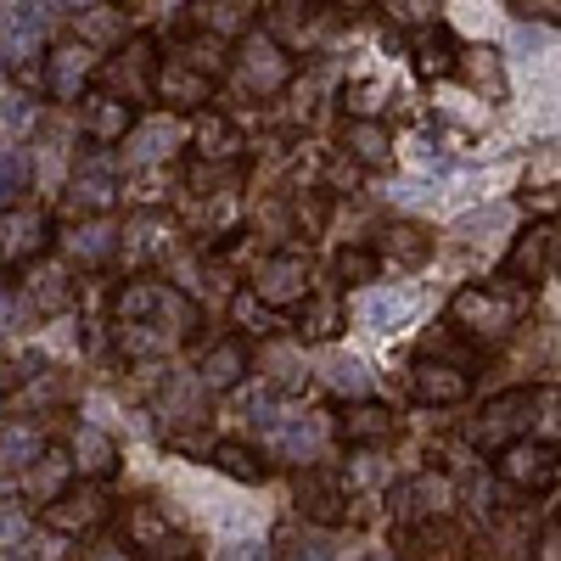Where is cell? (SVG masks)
Masks as SVG:
<instances>
[{"label": "cell", "mask_w": 561, "mask_h": 561, "mask_svg": "<svg viewBox=\"0 0 561 561\" xmlns=\"http://www.w3.org/2000/svg\"><path fill=\"white\" fill-rule=\"evenodd\" d=\"M264 7H270V0H203V7H197V12H203L197 28L219 34L225 45H237V39H248V34L259 28Z\"/></svg>", "instance_id": "cell-30"}, {"label": "cell", "mask_w": 561, "mask_h": 561, "mask_svg": "<svg viewBox=\"0 0 561 561\" xmlns=\"http://www.w3.org/2000/svg\"><path fill=\"white\" fill-rule=\"evenodd\" d=\"M158 39L152 34H129L118 51L102 57V73H96V90H107V96L118 102H152V90H158Z\"/></svg>", "instance_id": "cell-7"}, {"label": "cell", "mask_w": 561, "mask_h": 561, "mask_svg": "<svg viewBox=\"0 0 561 561\" xmlns=\"http://www.w3.org/2000/svg\"><path fill=\"white\" fill-rule=\"evenodd\" d=\"M79 472H73V455H68V444H45L39 455H34V466H23L18 472V489H23V505H51L68 483H73Z\"/></svg>", "instance_id": "cell-24"}, {"label": "cell", "mask_w": 561, "mask_h": 561, "mask_svg": "<svg viewBox=\"0 0 561 561\" xmlns=\"http://www.w3.org/2000/svg\"><path fill=\"white\" fill-rule=\"evenodd\" d=\"M534 438L561 444V388H534Z\"/></svg>", "instance_id": "cell-34"}, {"label": "cell", "mask_w": 561, "mask_h": 561, "mask_svg": "<svg viewBox=\"0 0 561 561\" xmlns=\"http://www.w3.org/2000/svg\"><path fill=\"white\" fill-rule=\"evenodd\" d=\"M556 237H561V225H550V219H539V225H528L517 242H511V253L500 259V280H511V287H523V293H534L539 280L556 270Z\"/></svg>", "instance_id": "cell-13"}, {"label": "cell", "mask_w": 561, "mask_h": 561, "mask_svg": "<svg viewBox=\"0 0 561 561\" xmlns=\"http://www.w3.org/2000/svg\"><path fill=\"white\" fill-rule=\"evenodd\" d=\"M343 325H348V314H343V287L309 293V298L293 309V332H298L304 343H332Z\"/></svg>", "instance_id": "cell-28"}, {"label": "cell", "mask_w": 561, "mask_h": 561, "mask_svg": "<svg viewBox=\"0 0 561 561\" xmlns=\"http://www.w3.org/2000/svg\"><path fill=\"white\" fill-rule=\"evenodd\" d=\"M118 511H124V500H118V489L113 483H90V478H73L51 505H39L34 517H39V528H51V534H62V539H96V534H107L113 523H118Z\"/></svg>", "instance_id": "cell-3"}, {"label": "cell", "mask_w": 561, "mask_h": 561, "mask_svg": "<svg viewBox=\"0 0 561 561\" xmlns=\"http://www.w3.org/2000/svg\"><path fill=\"white\" fill-rule=\"evenodd\" d=\"M192 158H197V163H248V158H242V129H237V118L219 113V107L192 113Z\"/></svg>", "instance_id": "cell-25"}, {"label": "cell", "mask_w": 561, "mask_h": 561, "mask_svg": "<svg viewBox=\"0 0 561 561\" xmlns=\"http://www.w3.org/2000/svg\"><path fill=\"white\" fill-rule=\"evenodd\" d=\"M73 561H140V556H135V545H129L124 534L107 528V534H96V539H84V550H79Z\"/></svg>", "instance_id": "cell-37"}, {"label": "cell", "mask_w": 561, "mask_h": 561, "mask_svg": "<svg viewBox=\"0 0 561 561\" xmlns=\"http://www.w3.org/2000/svg\"><path fill=\"white\" fill-rule=\"evenodd\" d=\"M248 370H253V343L242 332H225L197 354V388L203 393H230V388H242Z\"/></svg>", "instance_id": "cell-18"}, {"label": "cell", "mask_w": 561, "mask_h": 561, "mask_svg": "<svg viewBox=\"0 0 561 561\" xmlns=\"http://www.w3.org/2000/svg\"><path fill=\"white\" fill-rule=\"evenodd\" d=\"M230 73H237L259 102H275L298 84V57L270 28H253L248 39H237V51H230Z\"/></svg>", "instance_id": "cell-5"}, {"label": "cell", "mask_w": 561, "mask_h": 561, "mask_svg": "<svg viewBox=\"0 0 561 561\" xmlns=\"http://www.w3.org/2000/svg\"><path fill=\"white\" fill-rule=\"evenodd\" d=\"M534 561H561V517L545 528V539H539V550H534Z\"/></svg>", "instance_id": "cell-38"}, {"label": "cell", "mask_w": 561, "mask_h": 561, "mask_svg": "<svg viewBox=\"0 0 561 561\" xmlns=\"http://www.w3.org/2000/svg\"><path fill=\"white\" fill-rule=\"evenodd\" d=\"M96 73H102V51H96L90 39L68 34V39H57L51 51H45V62H39V90H45L57 107H79L90 90H96Z\"/></svg>", "instance_id": "cell-6"}, {"label": "cell", "mask_w": 561, "mask_h": 561, "mask_svg": "<svg viewBox=\"0 0 561 561\" xmlns=\"http://www.w3.org/2000/svg\"><path fill=\"white\" fill-rule=\"evenodd\" d=\"M214 90H219V79H208L203 68H192V62H180V57H163L158 62V90H152V102H163L169 113H203L208 102H214Z\"/></svg>", "instance_id": "cell-19"}, {"label": "cell", "mask_w": 561, "mask_h": 561, "mask_svg": "<svg viewBox=\"0 0 561 561\" xmlns=\"http://www.w3.org/2000/svg\"><path fill=\"white\" fill-rule=\"evenodd\" d=\"M230 325H237L248 343H270L275 325H280V314H275L270 304H259L253 287H237V293H230Z\"/></svg>", "instance_id": "cell-32"}, {"label": "cell", "mask_w": 561, "mask_h": 561, "mask_svg": "<svg viewBox=\"0 0 561 561\" xmlns=\"http://www.w3.org/2000/svg\"><path fill=\"white\" fill-rule=\"evenodd\" d=\"M517 438H534V388H505L494 393L478 415H472V427H466V444L472 449H505V444H517Z\"/></svg>", "instance_id": "cell-10"}, {"label": "cell", "mask_w": 561, "mask_h": 561, "mask_svg": "<svg viewBox=\"0 0 561 561\" xmlns=\"http://www.w3.org/2000/svg\"><path fill=\"white\" fill-rule=\"evenodd\" d=\"M523 314H528V293L511 287V280H466V287L449 298V320L478 348L505 343L511 332H523Z\"/></svg>", "instance_id": "cell-2"}, {"label": "cell", "mask_w": 561, "mask_h": 561, "mask_svg": "<svg viewBox=\"0 0 561 561\" xmlns=\"http://www.w3.org/2000/svg\"><path fill=\"white\" fill-rule=\"evenodd\" d=\"M348 505H354V489L332 472V466H309V472H298V517L304 523L337 528V523H348Z\"/></svg>", "instance_id": "cell-17"}, {"label": "cell", "mask_w": 561, "mask_h": 561, "mask_svg": "<svg viewBox=\"0 0 561 561\" xmlns=\"http://www.w3.org/2000/svg\"><path fill=\"white\" fill-rule=\"evenodd\" d=\"M399 561H466L472 556V534H466L455 517H427L399 528Z\"/></svg>", "instance_id": "cell-15"}, {"label": "cell", "mask_w": 561, "mask_h": 561, "mask_svg": "<svg viewBox=\"0 0 561 561\" xmlns=\"http://www.w3.org/2000/svg\"><path fill=\"white\" fill-rule=\"evenodd\" d=\"M18 293L34 309V320H57L79 304V270L68 259H39L34 270L18 275Z\"/></svg>", "instance_id": "cell-12"}, {"label": "cell", "mask_w": 561, "mask_h": 561, "mask_svg": "<svg viewBox=\"0 0 561 561\" xmlns=\"http://www.w3.org/2000/svg\"><path fill=\"white\" fill-rule=\"evenodd\" d=\"M280 550H287V561H332V539H325V528H314V523L304 534L293 528L287 539H280Z\"/></svg>", "instance_id": "cell-35"}, {"label": "cell", "mask_w": 561, "mask_h": 561, "mask_svg": "<svg viewBox=\"0 0 561 561\" xmlns=\"http://www.w3.org/2000/svg\"><path fill=\"white\" fill-rule=\"evenodd\" d=\"M118 203H124V169L113 163V152L90 147V152L73 163V174H68V214H73V219H102V214H113Z\"/></svg>", "instance_id": "cell-9"}, {"label": "cell", "mask_w": 561, "mask_h": 561, "mask_svg": "<svg viewBox=\"0 0 561 561\" xmlns=\"http://www.w3.org/2000/svg\"><path fill=\"white\" fill-rule=\"evenodd\" d=\"M107 320H113L118 354L129 365H147V359H169L180 343H192L197 325H203V309L185 287H174L169 275L140 270V275H118Z\"/></svg>", "instance_id": "cell-1"}, {"label": "cell", "mask_w": 561, "mask_h": 561, "mask_svg": "<svg viewBox=\"0 0 561 561\" xmlns=\"http://www.w3.org/2000/svg\"><path fill=\"white\" fill-rule=\"evenodd\" d=\"M320 7H332L337 18H365V12H377V0H320Z\"/></svg>", "instance_id": "cell-39"}, {"label": "cell", "mask_w": 561, "mask_h": 561, "mask_svg": "<svg viewBox=\"0 0 561 561\" xmlns=\"http://www.w3.org/2000/svg\"><path fill=\"white\" fill-rule=\"evenodd\" d=\"M73 113H79V135H84V147H102V152L124 147V135H135V124H140V107H135V102L107 96V90H90V96H84Z\"/></svg>", "instance_id": "cell-16"}, {"label": "cell", "mask_w": 561, "mask_h": 561, "mask_svg": "<svg viewBox=\"0 0 561 561\" xmlns=\"http://www.w3.org/2000/svg\"><path fill=\"white\" fill-rule=\"evenodd\" d=\"M51 253H57V219H51V208L34 203V197H18V203L0 208V270L23 275L39 259H51Z\"/></svg>", "instance_id": "cell-4"}, {"label": "cell", "mask_w": 561, "mask_h": 561, "mask_svg": "<svg viewBox=\"0 0 561 561\" xmlns=\"http://www.w3.org/2000/svg\"><path fill=\"white\" fill-rule=\"evenodd\" d=\"M382 275V259H377V248L370 242H354V248H337L332 253V280L348 293V287H370V280Z\"/></svg>", "instance_id": "cell-33"}, {"label": "cell", "mask_w": 561, "mask_h": 561, "mask_svg": "<svg viewBox=\"0 0 561 561\" xmlns=\"http://www.w3.org/2000/svg\"><path fill=\"white\" fill-rule=\"evenodd\" d=\"M208 460H214V472H225L230 483H264L270 478V460L253 444H242V438H219Z\"/></svg>", "instance_id": "cell-31"}, {"label": "cell", "mask_w": 561, "mask_h": 561, "mask_svg": "<svg viewBox=\"0 0 561 561\" xmlns=\"http://www.w3.org/2000/svg\"><path fill=\"white\" fill-rule=\"evenodd\" d=\"M404 51H410V62H415L421 79H455V68H460V39L438 18L433 23H415L404 34Z\"/></svg>", "instance_id": "cell-21"}, {"label": "cell", "mask_w": 561, "mask_h": 561, "mask_svg": "<svg viewBox=\"0 0 561 561\" xmlns=\"http://www.w3.org/2000/svg\"><path fill=\"white\" fill-rule=\"evenodd\" d=\"M494 478L505 489H523V494H545L561 483V444H545V438H517L505 444L500 460H494Z\"/></svg>", "instance_id": "cell-11"}, {"label": "cell", "mask_w": 561, "mask_h": 561, "mask_svg": "<svg viewBox=\"0 0 561 561\" xmlns=\"http://www.w3.org/2000/svg\"><path fill=\"white\" fill-rule=\"evenodd\" d=\"M410 399L421 410H455V404L472 399V370L449 365V359H433V354H415V365H410Z\"/></svg>", "instance_id": "cell-14"}, {"label": "cell", "mask_w": 561, "mask_h": 561, "mask_svg": "<svg viewBox=\"0 0 561 561\" xmlns=\"http://www.w3.org/2000/svg\"><path fill=\"white\" fill-rule=\"evenodd\" d=\"M68 455H73V472L90 478V483H113L118 478V444L102 427H90V421H79V427L68 433Z\"/></svg>", "instance_id": "cell-26"}, {"label": "cell", "mask_w": 561, "mask_h": 561, "mask_svg": "<svg viewBox=\"0 0 561 561\" xmlns=\"http://www.w3.org/2000/svg\"><path fill=\"white\" fill-rule=\"evenodd\" d=\"M343 113H348V118H382V84L348 79V84H343Z\"/></svg>", "instance_id": "cell-36"}, {"label": "cell", "mask_w": 561, "mask_h": 561, "mask_svg": "<svg viewBox=\"0 0 561 561\" xmlns=\"http://www.w3.org/2000/svg\"><path fill=\"white\" fill-rule=\"evenodd\" d=\"M337 152H348L359 169H393V129L382 118H343Z\"/></svg>", "instance_id": "cell-27"}, {"label": "cell", "mask_w": 561, "mask_h": 561, "mask_svg": "<svg viewBox=\"0 0 561 561\" xmlns=\"http://www.w3.org/2000/svg\"><path fill=\"white\" fill-rule=\"evenodd\" d=\"M377 259H382V270L393 264V270H427L433 264V253H438V237L427 225H415V219H393V225H382L377 230Z\"/></svg>", "instance_id": "cell-22"}, {"label": "cell", "mask_w": 561, "mask_h": 561, "mask_svg": "<svg viewBox=\"0 0 561 561\" xmlns=\"http://www.w3.org/2000/svg\"><path fill=\"white\" fill-rule=\"evenodd\" d=\"M388 505H393V517L410 528V523H427V517H449V505H455V483L444 478V472H415V478H404L393 494H388Z\"/></svg>", "instance_id": "cell-20"}, {"label": "cell", "mask_w": 561, "mask_h": 561, "mask_svg": "<svg viewBox=\"0 0 561 561\" xmlns=\"http://www.w3.org/2000/svg\"><path fill=\"white\" fill-rule=\"evenodd\" d=\"M248 287L259 293V304H270L275 314H293L309 293H314V264L304 248H275L253 264L248 275Z\"/></svg>", "instance_id": "cell-8"}, {"label": "cell", "mask_w": 561, "mask_h": 561, "mask_svg": "<svg viewBox=\"0 0 561 561\" xmlns=\"http://www.w3.org/2000/svg\"><path fill=\"white\" fill-rule=\"evenodd\" d=\"M556 270H561V237H556Z\"/></svg>", "instance_id": "cell-40"}, {"label": "cell", "mask_w": 561, "mask_h": 561, "mask_svg": "<svg viewBox=\"0 0 561 561\" xmlns=\"http://www.w3.org/2000/svg\"><path fill=\"white\" fill-rule=\"evenodd\" d=\"M455 79L472 90V96H489V102H505V90H511V79H505V57L494 51V45H460V68H455Z\"/></svg>", "instance_id": "cell-29"}, {"label": "cell", "mask_w": 561, "mask_h": 561, "mask_svg": "<svg viewBox=\"0 0 561 561\" xmlns=\"http://www.w3.org/2000/svg\"><path fill=\"white\" fill-rule=\"evenodd\" d=\"M399 438V415L388 410V404H370V399H359V404H343L337 410V444L343 449H382V444H393Z\"/></svg>", "instance_id": "cell-23"}]
</instances>
